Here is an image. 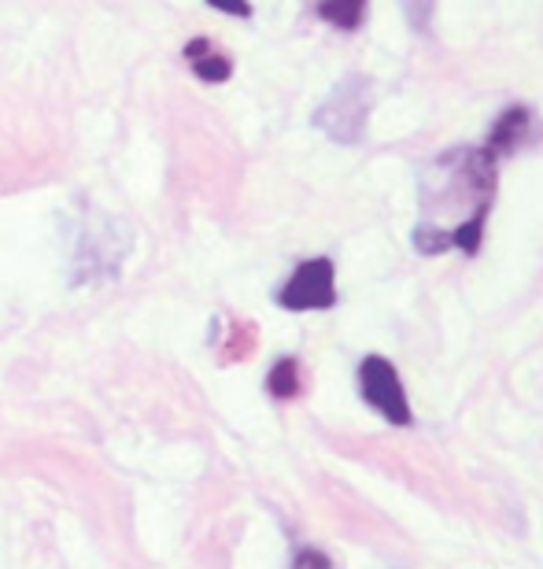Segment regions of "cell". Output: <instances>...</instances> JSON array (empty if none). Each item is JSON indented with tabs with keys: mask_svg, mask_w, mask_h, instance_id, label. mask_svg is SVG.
<instances>
[{
	"mask_svg": "<svg viewBox=\"0 0 543 569\" xmlns=\"http://www.w3.org/2000/svg\"><path fill=\"white\" fill-rule=\"evenodd\" d=\"M181 56L189 60L192 74H197L200 82H208V86H222V82H230V78H233V60L214 49L208 38H192L185 49H181Z\"/></svg>",
	"mask_w": 543,
	"mask_h": 569,
	"instance_id": "8992f818",
	"label": "cell"
},
{
	"mask_svg": "<svg viewBox=\"0 0 543 569\" xmlns=\"http://www.w3.org/2000/svg\"><path fill=\"white\" fill-rule=\"evenodd\" d=\"M366 116H370V82L355 74L333 89V97L314 116V127L330 133L333 141H359L362 130H366Z\"/></svg>",
	"mask_w": 543,
	"mask_h": 569,
	"instance_id": "7a4b0ae2",
	"label": "cell"
},
{
	"mask_svg": "<svg viewBox=\"0 0 543 569\" xmlns=\"http://www.w3.org/2000/svg\"><path fill=\"white\" fill-rule=\"evenodd\" d=\"M359 385H362L366 403L378 407V411L389 418L392 426H411V407H406L403 381H400V373H395V367L389 359H381V356L362 359Z\"/></svg>",
	"mask_w": 543,
	"mask_h": 569,
	"instance_id": "277c9868",
	"label": "cell"
},
{
	"mask_svg": "<svg viewBox=\"0 0 543 569\" xmlns=\"http://www.w3.org/2000/svg\"><path fill=\"white\" fill-rule=\"evenodd\" d=\"M267 392L281 403L296 400L300 396V362L296 359H278L274 370H270V378H267Z\"/></svg>",
	"mask_w": 543,
	"mask_h": 569,
	"instance_id": "ba28073f",
	"label": "cell"
},
{
	"mask_svg": "<svg viewBox=\"0 0 543 569\" xmlns=\"http://www.w3.org/2000/svg\"><path fill=\"white\" fill-rule=\"evenodd\" d=\"M122 259H127V230L115 219L104 222H86L82 241H78V256H74V281H108L119 274Z\"/></svg>",
	"mask_w": 543,
	"mask_h": 569,
	"instance_id": "6da1fadb",
	"label": "cell"
},
{
	"mask_svg": "<svg viewBox=\"0 0 543 569\" xmlns=\"http://www.w3.org/2000/svg\"><path fill=\"white\" fill-rule=\"evenodd\" d=\"M292 569H330V559H325L322 551H300L296 562H292Z\"/></svg>",
	"mask_w": 543,
	"mask_h": 569,
	"instance_id": "30bf717a",
	"label": "cell"
},
{
	"mask_svg": "<svg viewBox=\"0 0 543 569\" xmlns=\"http://www.w3.org/2000/svg\"><path fill=\"white\" fill-rule=\"evenodd\" d=\"M366 4L370 0H322L319 16L336 30H359L362 19H366Z\"/></svg>",
	"mask_w": 543,
	"mask_h": 569,
	"instance_id": "52a82bcc",
	"label": "cell"
},
{
	"mask_svg": "<svg viewBox=\"0 0 543 569\" xmlns=\"http://www.w3.org/2000/svg\"><path fill=\"white\" fill-rule=\"evenodd\" d=\"M533 130H536V119H533V108H525V104H511L503 111L500 119L492 122V130H489V152L492 156H511L517 152L529 138H533Z\"/></svg>",
	"mask_w": 543,
	"mask_h": 569,
	"instance_id": "5b68a950",
	"label": "cell"
},
{
	"mask_svg": "<svg viewBox=\"0 0 543 569\" xmlns=\"http://www.w3.org/2000/svg\"><path fill=\"white\" fill-rule=\"evenodd\" d=\"M214 11H225V16H237V19H252V4L248 0H208Z\"/></svg>",
	"mask_w": 543,
	"mask_h": 569,
	"instance_id": "9c48e42d",
	"label": "cell"
},
{
	"mask_svg": "<svg viewBox=\"0 0 543 569\" xmlns=\"http://www.w3.org/2000/svg\"><path fill=\"white\" fill-rule=\"evenodd\" d=\"M278 303L285 311H330L336 303V267L333 259L314 256L292 270V278L281 284Z\"/></svg>",
	"mask_w": 543,
	"mask_h": 569,
	"instance_id": "3957f363",
	"label": "cell"
}]
</instances>
